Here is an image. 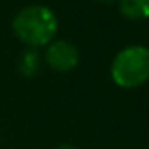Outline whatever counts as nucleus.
<instances>
[{
    "mask_svg": "<svg viewBox=\"0 0 149 149\" xmlns=\"http://www.w3.org/2000/svg\"><path fill=\"white\" fill-rule=\"evenodd\" d=\"M13 32L30 49H39L54 40L58 33V18L47 6H26L13 18Z\"/></svg>",
    "mask_w": 149,
    "mask_h": 149,
    "instance_id": "nucleus-1",
    "label": "nucleus"
},
{
    "mask_svg": "<svg viewBox=\"0 0 149 149\" xmlns=\"http://www.w3.org/2000/svg\"><path fill=\"white\" fill-rule=\"evenodd\" d=\"M111 77L123 90L146 84L149 81V47L139 44L123 47L111 63Z\"/></svg>",
    "mask_w": 149,
    "mask_h": 149,
    "instance_id": "nucleus-2",
    "label": "nucleus"
},
{
    "mask_svg": "<svg viewBox=\"0 0 149 149\" xmlns=\"http://www.w3.org/2000/svg\"><path fill=\"white\" fill-rule=\"evenodd\" d=\"M54 149H77V147L72 146V144H60V146H56Z\"/></svg>",
    "mask_w": 149,
    "mask_h": 149,
    "instance_id": "nucleus-6",
    "label": "nucleus"
},
{
    "mask_svg": "<svg viewBox=\"0 0 149 149\" xmlns=\"http://www.w3.org/2000/svg\"><path fill=\"white\" fill-rule=\"evenodd\" d=\"M40 65H42V56L37 49L26 47L18 58V70L23 77H28V79L37 76L40 70Z\"/></svg>",
    "mask_w": 149,
    "mask_h": 149,
    "instance_id": "nucleus-4",
    "label": "nucleus"
},
{
    "mask_svg": "<svg viewBox=\"0 0 149 149\" xmlns=\"http://www.w3.org/2000/svg\"><path fill=\"white\" fill-rule=\"evenodd\" d=\"M44 61L51 70L65 74V72L74 70L79 65V51L72 42L58 39L46 46Z\"/></svg>",
    "mask_w": 149,
    "mask_h": 149,
    "instance_id": "nucleus-3",
    "label": "nucleus"
},
{
    "mask_svg": "<svg viewBox=\"0 0 149 149\" xmlns=\"http://www.w3.org/2000/svg\"><path fill=\"white\" fill-rule=\"evenodd\" d=\"M119 13L130 21L149 18V0H118Z\"/></svg>",
    "mask_w": 149,
    "mask_h": 149,
    "instance_id": "nucleus-5",
    "label": "nucleus"
},
{
    "mask_svg": "<svg viewBox=\"0 0 149 149\" xmlns=\"http://www.w3.org/2000/svg\"><path fill=\"white\" fill-rule=\"evenodd\" d=\"M97 2H100V4H114L116 0H97Z\"/></svg>",
    "mask_w": 149,
    "mask_h": 149,
    "instance_id": "nucleus-7",
    "label": "nucleus"
}]
</instances>
